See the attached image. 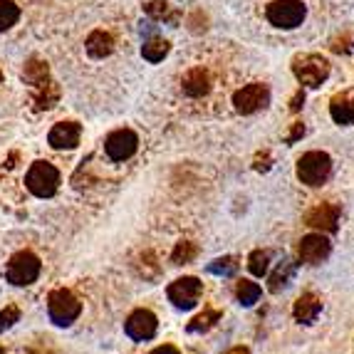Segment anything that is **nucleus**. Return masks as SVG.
Instances as JSON below:
<instances>
[{
	"mask_svg": "<svg viewBox=\"0 0 354 354\" xmlns=\"http://www.w3.org/2000/svg\"><path fill=\"white\" fill-rule=\"evenodd\" d=\"M25 186L37 198H53L59 189V171L50 161H35L25 174Z\"/></svg>",
	"mask_w": 354,
	"mask_h": 354,
	"instance_id": "obj_1",
	"label": "nucleus"
},
{
	"mask_svg": "<svg viewBox=\"0 0 354 354\" xmlns=\"http://www.w3.org/2000/svg\"><path fill=\"white\" fill-rule=\"evenodd\" d=\"M332 174V159L325 151H307L297 159V178L305 186H322Z\"/></svg>",
	"mask_w": 354,
	"mask_h": 354,
	"instance_id": "obj_2",
	"label": "nucleus"
},
{
	"mask_svg": "<svg viewBox=\"0 0 354 354\" xmlns=\"http://www.w3.org/2000/svg\"><path fill=\"white\" fill-rule=\"evenodd\" d=\"M330 62L322 55H300L292 59V75L302 87H319L330 77Z\"/></svg>",
	"mask_w": 354,
	"mask_h": 354,
	"instance_id": "obj_3",
	"label": "nucleus"
},
{
	"mask_svg": "<svg viewBox=\"0 0 354 354\" xmlns=\"http://www.w3.org/2000/svg\"><path fill=\"white\" fill-rule=\"evenodd\" d=\"M40 270H42V263L35 253H30V250H20L10 258L6 268V278L8 283L18 285V288H25V285H32L37 278H40Z\"/></svg>",
	"mask_w": 354,
	"mask_h": 354,
	"instance_id": "obj_4",
	"label": "nucleus"
},
{
	"mask_svg": "<svg viewBox=\"0 0 354 354\" xmlns=\"http://www.w3.org/2000/svg\"><path fill=\"white\" fill-rule=\"evenodd\" d=\"M307 15V8L302 0H272L266 8V18L270 25L283 30H295L297 25H302Z\"/></svg>",
	"mask_w": 354,
	"mask_h": 354,
	"instance_id": "obj_5",
	"label": "nucleus"
},
{
	"mask_svg": "<svg viewBox=\"0 0 354 354\" xmlns=\"http://www.w3.org/2000/svg\"><path fill=\"white\" fill-rule=\"evenodd\" d=\"M80 313H82V302L77 300L70 290L59 288L48 297V315L55 325H59V327L72 325V322L80 317Z\"/></svg>",
	"mask_w": 354,
	"mask_h": 354,
	"instance_id": "obj_6",
	"label": "nucleus"
},
{
	"mask_svg": "<svg viewBox=\"0 0 354 354\" xmlns=\"http://www.w3.org/2000/svg\"><path fill=\"white\" fill-rule=\"evenodd\" d=\"M270 104V89L268 84H245L243 89H238L236 95H233V106H236L238 114H255L260 109H266Z\"/></svg>",
	"mask_w": 354,
	"mask_h": 354,
	"instance_id": "obj_7",
	"label": "nucleus"
},
{
	"mask_svg": "<svg viewBox=\"0 0 354 354\" xmlns=\"http://www.w3.org/2000/svg\"><path fill=\"white\" fill-rule=\"evenodd\" d=\"M139 149V136L131 129H114L112 134L104 139V153L109 161H127L131 159Z\"/></svg>",
	"mask_w": 354,
	"mask_h": 354,
	"instance_id": "obj_8",
	"label": "nucleus"
},
{
	"mask_svg": "<svg viewBox=\"0 0 354 354\" xmlns=\"http://www.w3.org/2000/svg\"><path fill=\"white\" fill-rule=\"evenodd\" d=\"M203 295V283L198 278H178L169 285V300L178 307V310H191L198 305Z\"/></svg>",
	"mask_w": 354,
	"mask_h": 354,
	"instance_id": "obj_9",
	"label": "nucleus"
},
{
	"mask_svg": "<svg viewBox=\"0 0 354 354\" xmlns=\"http://www.w3.org/2000/svg\"><path fill=\"white\" fill-rule=\"evenodd\" d=\"M330 253H332V243L322 233H310L297 245V258L305 266H319L322 260L330 258Z\"/></svg>",
	"mask_w": 354,
	"mask_h": 354,
	"instance_id": "obj_10",
	"label": "nucleus"
},
{
	"mask_svg": "<svg viewBox=\"0 0 354 354\" xmlns=\"http://www.w3.org/2000/svg\"><path fill=\"white\" fill-rule=\"evenodd\" d=\"M159 330V319L151 310H134L127 319V335L134 342H149Z\"/></svg>",
	"mask_w": 354,
	"mask_h": 354,
	"instance_id": "obj_11",
	"label": "nucleus"
},
{
	"mask_svg": "<svg viewBox=\"0 0 354 354\" xmlns=\"http://www.w3.org/2000/svg\"><path fill=\"white\" fill-rule=\"evenodd\" d=\"M80 139H82V127L77 122H57L48 134V144L53 149H75Z\"/></svg>",
	"mask_w": 354,
	"mask_h": 354,
	"instance_id": "obj_12",
	"label": "nucleus"
},
{
	"mask_svg": "<svg viewBox=\"0 0 354 354\" xmlns=\"http://www.w3.org/2000/svg\"><path fill=\"white\" fill-rule=\"evenodd\" d=\"M305 223L310 228L322 230V233H335L337 223H339V208L332 206V203H319L317 208H313L305 216Z\"/></svg>",
	"mask_w": 354,
	"mask_h": 354,
	"instance_id": "obj_13",
	"label": "nucleus"
},
{
	"mask_svg": "<svg viewBox=\"0 0 354 354\" xmlns=\"http://www.w3.org/2000/svg\"><path fill=\"white\" fill-rule=\"evenodd\" d=\"M319 313H322V300H319L315 292H305V295H300L295 302V307H292V315H295V319L297 322H302V325L315 322V319L319 317Z\"/></svg>",
	"mask_w": 354,
	"mask_h": 354,
	"instance_id": "obj_14",
	"label": "nucleus"
},
{
	"mask_svg": "<svg viewBox=\"0 0 354 354\" xmlns=\"http://www.w3.org/2000/svg\"><path fill=\"white\" fill-rule=\"evenodd\" d=\"M183 92L189 97H203L211 92V77L203 67H194L183 75Z\"/></svg>",
	"mask_w": 354,
	"mask_h": 354,
	"instance_id": "obj_15",
	"label": "nucleus"
},
{
	"mask_svg": "<svg viewBox=\"0 0 354 354\" xmlns=\"http://www.w3.org/2000/svg\"><path fill=\"white\" fill-rule=\"evenodd\" d=\"M330 117L335 119V124L352 127L354 124V97L337 95L335 100L330 102Z\"/></svg>",
	"mask_w": 354,
	"mask_h": 354,
	"instance_id": "obj_16",
	"label": "nucleus"
},
{
	"mask_svg": "<svg viewBox=\"0 0 354 354\" xmlns=\"http://www.w3.org/2000/svg\"><path fill=\"white\" fill-rule=\"evenodd\" d=\"M84 50H87L89 57L102 59V57H106V55H112L114 37L109 35V32H104V30H95V32L87 37V42H84Z\"/></svg>",
	"mask_w": 354,
	"mask_h": 354,
	"instance_id": "obj_17",
	"label": "nucleus"
},
{
	"mask_svg": "<svg viewBox=\"0 0 354 354\" xmlns=\"http://www.w3.org/2000/svg\"><path fill=\"white\" fill-rule=\"evenodd\" d=\"M169 50H171V45H169V40H164V37H149L147 42L142 45V57L147 59V62H161V59L169 55Z\"/></svg>",
	"mask_w": 354,
	"mask_h": 354,
	"instance_id": "obj_18",
	"label": "nucleus"
},
{
	"mask_svg": "<svg viewBox=\"0 0 354 354\" xmlns=\"http://www.w3.org/2000/svg\"><path fill=\"white\" fill-rule=\"evenodd\" d=\"M260 295H263V290H260L258 283H250V280H238L236 297H238V302H241L243 307H253L255 302L260 300Z\"/></svg>",
	"mask_w": 354,
	"mask_h": 354,
	"instance_id": "obj_19",
	"label": "nucleus"
},
{
	"mask_svg": "<svg viewBox=\"0 0 354 354\" xmlns=\"http://www.w3.org/2000/svg\"><path fill=\"white\" fill-rule=\"evenodd\" d=\"M292 272H295V266H292L290 260H283L278 266V270L268 278V290H270V292H280V290L292 280Z\"/></svg>",
	"mask_w": 354,
	"mask_h": 354,
	"instance_id": "obj_20",
	"label": "nucleus"
},
{
	"mask_svg": "<svg viewBox=\"0 0 354 354\" xmlns=\"http://www.w3.org/2000/svg\"><path fill=\"white\" fill-rule=\"evenodd\" d=\"M20 20V8L12 0H0V32L10 30Z\"/></svg>",
	"mask_w": 354,
	"mask_h": 354,
	"instance_id": "obj_21",
	"label": "nucleus"
},
{
	"mask_svg": "<svg viewBox=\"0 0 354 354\" xmlns=\"http://www.w3.org/2000/svg\"><path fill=\"white\" fill-rule=\"evenodd\" d=\"M248 270L253 272L255 278H263L270 270V253L268 250H253L248 258Z\"/></svg>",
	"mask_w": 354,
	"mask_h": 354,
	"instance_id": "obj_22",
	"label": "nucleus"
},
{
	"mask_svg": "<svg viewBox=\"0 0 354 354\" xmlns=\"http://www.w3.org/2000/svg\"><path fill=\"white\" fill-rule=\"evenodd\" d=\"M196 253H198V248H196L194 243H189V241L183 243L181 241L176 245V250L171 253V263H174V266H189L191 260L196 258Z\"/></svg>",
	"mask_w": 354,
	"mask_h": 354,
	"instance_id": "obj_23",
	"label": "nucleus"
},
{
	"mask_svg": "<svg viewBox=\"0 0 354 354\" xmlns=\"http://www.w3.org/2000/svg\"><path fill=\"white\" fill-rule=\"evenodd\" d=\"M236 270H238V263H236V258H230V255L213 260L211 266H208V272H213V275H223V278L236 275Z\"/></svg>",
	"mask_w": 354,
	"mask_h": 354,
	"instance_id": "obj_24",
	"label": "nucleus"
},
{
	"mask_svg": "<svg viewBox=\"0 0 354 354\" xmlns=\"http://www.w3.org/2000/svg\"><path fill=\"white\" fill-rule=\"evenodd\" d=\"M221 319V313L218 310H206L203 315H198V317H194L191 319V325H189V330L191 332H203V330H211L216 322Z\"/></svg>",
	"mask_w": 354,
	"mask_h": 354,
	"instance_id": "obj_25",
	"label": "nucleus"
},
{
	"mask_svg": "<svg viewBox=\"0 0 354 354\" xmlns=\"http://www.w3.org/2000/svg\"><path fill=\"white\" fill-rule=\"evenodd\" d=\"M18 317H20V310H18V307H15V305L6 307V310H3V315H0V332L15 325V319H18Z\"/></svg>",
	"mask_w": 354,
	"mask_h": 354,
	"instance_id": "obj_26",
	"label": "nucleus"
},
{
	"mask_svg": "<svg viewBox=\"0 0 354 354\" xmlns=\"http://www.w3.org/2000/svg\"><path fill=\"white\" fill-rule=\"evenodd\" d=\"M147 12L153 15L156 20H164V18H169V6H166V3H151V6H147Z\"/></svg>",
	"mask_w": 354,
	"mask_h": 354,
	"instance_id": "obj_27",
	"label": "nucleus"
},
{
	"mask_svg": "<svg viewBox=\"0 0 354 354\" xmlns=\"http://www.w3.org/2000/svg\"><path fill=\"white\" fill-rule=\"evenodd\" d=\"M302 136H305V124L295 122V124H292V129H290V134L285 136V144H295L297 139H302Z\"/></svg>",
	"mask_w": 354,
	"mask_h": 354,
	"instance_id": "obj_28",
	"label": "nucleus"
},
{
	"mask_svg": "<svg viewBox=\"0 0 354 354\" xmlns=\"http://www.w3.org/2000/svg\"><path fill=\"white\" fill-rule=\"evenodd\" d=\"M349 48H352V45H349V37L347 35L337 37V40L332 42V50H335V53H349Z\"/></svg>",
	"mask_w": 354,
	"mask_h": 354,
	"instance_id": "obj_29",
	"label": "nucleus"
},
{
	"mask_svg": "<svg viewBox=\"0 0 354 354\" xmlns=\"http://www.w3.org/2000/svg\"><path fill=\"white\" fill-rule=\"evenodd\" d=\"M302 104H305V89H300V92L292 97V102H290V112H300Z\"/></svg>",
	"mask_w": 354,
	"mask_h": 354,
	"instance_id": "obj_30",
	"label": "nucleus"
},
{
	"mask_svg": "<svg viewBox=\"0 0 354 354\" xmlns=\"http://www.w3.org/2000/svg\"><path fill=\"white\" fill-rule=\"evenodd\" d=\"M149 354H178V349L174 347V344H161V347L151 349Z\"/></svg>",
	"mask_w": 354,
	"mask_h": 354,
	"instance_id": "obj_31",
	"label": "nucleus"
},
{
	"mask_svg": "<svg viewBox=\"0 0 354 354\" xmlns=\"http://www.w3.org/2000/svg\"><path fill=\"white\" fill-rule=\"evenodd\" d=\"M225 354H250V349H245V347H236V349H230V352H225Z\"/></svg>",
	"mask_w": 354,
	"mask_h": 354,
	"instance_id": "obj_32",
	"label": "nucleus"
},
{
	"mask_svg": "<svg viewBox=\"0 0 354 354\" xmlns=\"http://www.w3.org/2000/svg\"><path fill=\"white\" fill-rule=\"evenodd\" d=\"M0 354H6V349H3V347H0Z\"/></svg>",
	"mask_w": 354,
	"mask_h": 354,
	"instance_id": "obj_33",
	"label": "nucleus"
},
{
	"mask_svg": "<svg viewBox=\"0 0 354 354\" xmlns=\"http://www.w3.org/2000/svg\"><path fill=\"white\" fill-rule=\"evenodd\" d=\"M0 82H3V72H0Z\"/></svg>",
	"mask_w": 354,
	"mask_h": 354,
	"instance_id": "obj_34",
	"label": "nucleus"
}]
</instances>
